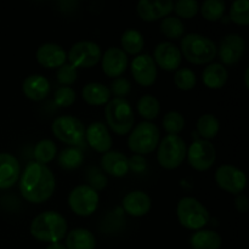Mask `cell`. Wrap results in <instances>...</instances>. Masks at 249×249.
Instances as JSON below:
<instances>
[{"mask_svg":"<svg viewBox=\"0 0 249 249\" xmlns=\"http://www.w3.org/2000/svg\"><path fill=\"white\" fill-rule=\"evenodd\" d=\"M84 160V156L83 152L77 147H68L61 151L60 156H58V164L63 168V169L72 170L77 169L83 164Z\"/></svg>","mask_w":249,"mask_h":249,"instance_id":"obj_30","label":"cell"},{"mask_svg":"<svg viewBox=\"0 0 249 249\" xmlns=\"http://www.w3.org/2000/svg\"><path fill=\"white\" fill-rule=\"evenodd\" d=\"M225 2L223 0H206L201 6V14L207 21L215 22L223 17Z\"/></svg>","mask_w":249,"mask_h":249,"instance_id":"obj_34","label":"cell"},{"mask_svg":"<svg viewBox=\"0 0 249 249\" xmlns=\"http://www.w3.org/2000/svg\"><path fill=\"white\" fill-rule=\"evenodd\" d=\"M187 160L194 169H209L216 160V151L208 140H195L186 152Z\"/></svg>","mask_w":249,"mask_h":249,"instance_id":"obj_11","label":"cell"},{"mask_svg":"<svg viewBox=\"0 0 249 249\" xmlns=\"http://www.w3.org/2000/svg\"><path fill=\"white\" fill-rule=\"evenodd\" d=\"M19 163L11 153H0V189H10L19 178Z\"/></svg>","mask_w":249,"mask_h":249,"instance_id":"obj_20","label":"cell"},{"mask_svg":"<svg viewBox=\"0 0 249 249\" xmlns=\"http://www.w3.org/2000/svg\"><path fill=\"white\" fill-rule=\"evenodd\" d=\"M96 240L94 233L83 228L74 229L66 237L67 249H95Z\"/></svg>","mask_w":249,"mask_h":249,"instance_id":"obj_25","label":"cell"},{"mask_svg":"<svg viewBox=\"0 0 249 249\" xmlns=\"http://www.w3.org/2000/svg\"><path fill=\"white\" fill-rule=\"evenodd\" d=\"M56 152H57V148H56L55 142L49 139H44L36 145L34 158H36V162L45 165L46 163L51 162L55 158Z\"/></svg>","mask_w":249,"mask_h":249,"instance_id":"obj_32","label":"cell"},{"mask_svg":"<svg viewBox=\"0 0 249 249\" xmlns=\"http://www.w3.org/2000/svg\"><path fill=\"white\" fill-rule=\"evenodd\" d=\"M71 209L79 216H90L97 208L99 195L89 185H79L68 196Z\"/></svg>","mask_w":249,"mask_h":249,"instance_id":"obj_9","label":"cell"},{"mask_svg":"<svg viewBox=\"0 0 249 249\" xmlns=\"http://www.w3.org/2000/svg\"><path fill=\"white\" fill-rule=\"evenodd\" d=\"M245 39L240 34L231 33L224 36L219 46V57L225 65H235L245 53Z\"/></svg>","mask_w":249,"mask_h":249,"instance_id":"obj_14","label":"cell"},{"mask_svg":"<svg viewBox=\"0 0 249 249\" xmlns=\"http://www.w3.org/2000/svg\"><path fill=\"white\" fill-rule=\"evenodd\" d=\"M130 90L131 85L129 83V80L125 79V78L118 77L116 79H113V82L111 83V89H109V91H111V94L113 92V95H116L119 99H123V96H126L130 92Z\"/></svg>","mask_w":249,"mask_h":249,"instance_id":"obj_42","label":"cell"},{"mask_svg":"<svg viewBox=\"0 0 249 249\" xmlns=\"http://www.w3.org/2000/svg\"><path fill=\"white\" fill-rule=\"evenodd\" d=\"M129 169L135 173H141L146 169V160L140 155H135L128 160Z\"/></svg>","mask_w":249,"mask_h":249,"instance_id":"obj_43","label":"cell"},{"mask_svg":"<svg viewBox=\"0 0 249 249\" xmlns=\"http://www.w3.org/2000/svg\"><path fill=\"white\" fill-rule=\"evenodd\" d=\"M215 181L220 189L233 195H240L247 184L246 174L235 165L224 164L216 169Z\"/></svg>","mask_w":249,"mask_h":249,"instance_id":"obj_12","label":"cell"},{"mask_svg":"<svg viewBox=\"0 0 249 249\" xmlns=\"http://www.w3.org/2000/svg\"><path fill=\"white\" fill-rule=\"evenodd\" d=\"M22 91L32 101H41L50 92V83L40 74H32L23 80Z\"/></svg>","mask_w":249,"mask_h":249,"instance_id":"obj_21","label":"cell"},{"mask_svg":"<svg viewBox=\"0 0 249 249\" xmlns=\"http://www.w3.org/2000/svg\"><path fill=\"white\" fill-rule=\"evenodd\" d=\"M230 18L240 26L249 24V1L248 0H236L230 9Z\"/></svg>","mask_w":249,"mask_h":249,"instance_id":"obj_35","label":"cell"},{"mask_svg":"<svg viewBox=\"0 0 249 249\" xmlns=\"http://www.w3.org/2000/svg\"><path fill=\"white\" fill-rule=\"evenodd\" d=\"M203 83L209 89H220L228 82V70L221 63H211L203 71Z\"/></svg>","mask_w":249,"mask_h":249,"instance_id":"obj_26","label":"cell"},{"mask_svg":"<svg viewBox=\"0 0 249 249\" xmlns=\"http://www.w3.org/2000/svg\"><path fill=\"white\" fill-rule=\"evenodd\" d=\"M83 100L91 106H101L111 100L109 88L101 83H89L83 88Z\"/></svg>","mask_w":249,"mask_h":249,"instance_id":"obj_24","label":"cell"},{"mask_svg":"<svg viewBox=\"0 0 249 249\" xmlns=\"http://www.w3.org/2000/svg\"><path fill=\"white\" fill-rule=\"evenodd\" d=\"M46 249H67L62 243L60 242H55V243H50V245L46 247Z\"/></svg>","mask_w":249,"mask_h":249,"instance_id":"obj_45","label":"cell"},{"mask_svg":"<svg viewBox=\"0 0 249 249\" xmlns=\"http://www.w3.org/2000/svg\"><path fill=\"white\" fill-rule=\"evenodd\" d=\"M138 111L146 122L157 118L160 111V104L152 95H143L138 101Z\"/></svg>","mask_w":249,"mask_h":249,"instance_id":"obj_29","label":"cell"},{"mask_svg":"<svg viewBox=\"0 0 249 249\" xmlns=\"http://www.w3.org/2000/svg\"><path fill=\"white\" fill-rule=\"evenodd\" d=\"M177 215L179 223L189 230H201L209 221V212L198 199L185 197L177 207Z\"/></svg>","mask_w":249,"mask_h":249,"instance_id":"obj_5","label":"cell"},{"mask_svg":"<svg viewBox=\"0 0 249 249\" xmlns=\"http://www.w3.org/2000/svg\"><path fill=\"white\" fill-rule=\"evenodd\" d=\"M87 179L89 186L92 187L95 191L105 189L107 185V178L105 177L104 173H101L99 168H89L87 172Z\"/></svg>","mask_w":249,"mask_h":249,"instance_id":"obj_41","label":"cell"},{"mask_svg":"<svg viewBox=\"0 0 249 249\" xmlns=\"http://www.w3.org/2000/svg\"><path fill=\"white\" fill-rule=\"evenodd\" d=\"M56 180L53 172L46 165L31 162L19 178V191L29 203H43L53 195Z\"/></svg>","mask_w":249,"mask_h":249,"instance_id":"obj_1","label":"cell"},{"mask_svg":"<svg viewBox=\"0 0 249 249\" xmlns=\"http://www.w3.org/2000/svg\"><path fill=\"white\" fill-rule=\"evenodd\" d=\"M77 94L71 87H61L55 92V104L60 107H70L74 104Z\"/></svg>","mask_w":249,"mask_h":249,"instance_id":"obj_40","label":"cell"},{"mask_svg":"<svg viewBox=\"0 0 249 249\" xmlns=\"http://www.w3.org/2000/svg\"><path fill=\"white\" fill-rule=\"evenodd\" d=\"M236 208H237L238 212H241V213H246V212L248 211V201H247V197L245 196V195H238L237 197H236Z\"/></svg>","mask_w":249,"mask_h":249,"instance_id":"obj_44","label":"cell"},{"mask_svg":"<svg viewBox=\"0 0 249 249\" xmlns=\"http://www.w3.org/2000/svg\"><path fill=\"white\" fill-rule=\"evenodd\" d=\"M101 167L107 174L114 178H122L129 172L128 158L119 151H108L101 158Z\"/></svg>","mask_w":249,"mask_h":249,"instance_id":"obj_23","label":"cell"},{"mask_svg":"<svg viewBox=\"0 0 249 249\" xmlns=\"http://www.w3.org/2000/svg\"><path fill=\"white\" fill-rule=\"evenodd\" d=\"M85 139L96 152L106 153L112 147L111 134L101 122H94L88 126L85 130Z\"/></svg>","mask_w":249,"mask_h":249,"instance_id":"obj_17","label":"cell"},{"mask_svg":"<svg viewBox=\"0 0 249 249\" xmlns=\"http://www.w3.org/2000/svg\"><path fill=\"white\" fill-rule=\"evenodd\" d=\"M107 124L118 135H125L133 129L134 112L125 99L109 100L105 108Z\"/></svg>","mask_w":249,"mask_h":249,"instance_id":"obj_4","label":"cell"},{"mask_svg":"<svg viewBox=\"0 0 249 249\" xmlns=\"http://www.w3.org/2000/svg\"><path fill=\"white\" fill-rule=\"evenodd\" d=\"M160 31L167 38L177 40L180 39L185 33V26L179 17L167 16L162 21L160 24Z\"/></svg>","mask_w":249,"mask_h":249,"instance_id":"obj_33","label":"cell"},{"mask_svg":"<svg viewBox=\"0 0 249 249\" xmlns=\"http://www.w3.org/2000/svg\"><path fill=\"white\" fill-rule=\"evenodd\" d=\"M53 135L62 142L71 146L83 143L85 138V129L82 122L72 116H61L53 122L51 125Z\"/></svg>","mask_w":249,"mask_h":249,"instance_id":"obj_8","label":"cell"},{"mask_svg":"<svg viewBox=\"0 0 249 249\" xmlns=\"http://www.w3.org/2000/svg\"><path fill=\"white\" fill-rule=\"evenodd\" d=\"M173 10L181 18H192L199 11V4L196 0H178Z\"/></svg>","mask_w":249,"mask_h":249,"instance_id":"obj_38","label":"cell"},{"mask_svg":"<svg viewBox=\"0 0 249 249\" xmlns=\"http://www.w3.org/2000/svg\"><path fill=\"white\" fill-rule=\"evenodd\" d=\"M121 44H122V50L124 53H128L130 55H136V53H140L143 48V36L138 29H126L123 34H122L121 38Z\"/></svg>","mask_w":249,"mask_h":249,"instance_id":"obj_28","label":"cell"},{"mask_svg":"<svg viewBox=\"0 0 249 249\" xmlns=\"http://www.w3.org/2000/svg\"><path fill=\"white\" fill-rule=\"evenodd\" d=\"M101 60L102 71L109 78L121 77L128 67V56L119 48L107 49Z\"/></svg>","mask_w":249,"mask_h":249,"instance_id":"obj_16","label":"cell"},{"mask_svg":"<svg viewBox=\"0 0 249 249\" xmlns=\"http://www.w3.org/2000/svg\"><path fill=\"white\" fill-rule=\"evenodd\" d=\"M56 77H57L58 82L63 84V87H68V85L73 84L77 80V68L71 65V63H63L61 67H58Z\"/></svg>","mask_w":249,"mask_h":249,"instance_id":"obj_39","label":"cell"},{"mask_svg":"<svg viewBox=\"0 0 249 249\" xmlns=\"http://www.w3.org/2000/svg\"><path fill=\"white\" fill-rule=\"evenodd\" d=\"M131 74L136 83L142 87H150L157 78V66L147 53L136 56L131 62Z\"/></svg>","mask_w":249,"mask_h":249,"instance_id":"obj_13","label":"cell"},{"mask_svg":"<svg viewBox=\"0 0 249 249\" xmlns=\"http://www.w3.org/2000/svg\"><path fill=\"white\" fill-rule=\"evenodd\" d=\"M101 49L94 41H78L68 53V60L72 66L78 67H92L101 60Z\"/></svg>","mask_w":249,"mask_h":249,"instance_id":"obj_10","label":"cell"},{"mask_svg":"<svg viewBox=\"0 0 249 249\" xmlns=\"http://www.w3.org/2000/svg\"><path fill=\"white\" fill-rule=\"evenodd\" d=\"M153 61L162 70L175 71L181 65V53L177 45L170 41H164L156 46L153 53Z\"/></svg>","mask_w":249,"mask_h":249,"instance_id":"obj_15","label":"cell"},{"mask_svg":"<svg viewBox=\"0 0 249 249\" xmlns=\"http://www.w3.org/2000/svg\"><path fill=\"white\" fill-rule=\"evenodd\" d=\"M157 160L164 169H177L186 158L187 146L179 135H167L158 143Z\"/></svg>","mask_w":249,"mask_h":249,"instance_id":"obj_7","label":"cell"},{"mask_svg":"<svg viewBox=\"0 0 249 249\" xmlns=\"http://www.w3.org/2000/svg\"><path fill=\"white\" fill-rule=\"evenodd\" d=\"M219 129H220V123L213 114H203L197 121V130L201 136H203L204 140L215 138L219 133Z\"/></svg>","mask_w":249,"mask_h":249,"instance_id":"obj_31","label":"cell"},{"mask_svg":"<svg viewBox=\"0 0 249 249\" xmlns=\"http://www.w3.org/2000/svg\"><path fill=\"white\" fill-rule=\"evenodd\" d=\"M181 55L194 65L209 63L218 55V46L213 40L198 33H190L181 39Z\"/></svg>","mask_w":249,"mask_h":249,"instance_id":"obj_3","label":"cell"},{"mask_svg":"<svg viewBox=\"0 0 249 249\" xmlns=\"http://www.w3.org/2000/svg\"><path fill=\"white\" fill-rule=\"evenodd\" d=\"M196 74L190 68H178V71L174 74L175 85L180 90H184V91L194 89L195 85H196Z\"/></svg>","mask_w":249,"mask_h":249,"instance_id":"obj_37","label":"cell"},{"mask_svg":"<svg viewBox=\"0 0 249 249\" xmlns=\"http://www.w3.org/2000/svg\"><path fill=\"white\" fill-rule=\"evenodd\" d=\"M31 235L41 242H60L67 232V221L57 212L40 213L32 220Z\"/></svg>","mask_w":249,"mask_h":249,"instance_id":"obj_2","label":"cell"},{"mask_svg":"<svg viewBox=\"0 0 249 249\" xmlns=\"http://www.w3.org/2000/svg\"><path fill=\"white\" fill-rule=\"evenodd\" d=\"M36 61L46 68H58L66 63V51L62 46L53 43H45L36 50Z\"/></svg>","mask_w":249,"mask_h":249,"instance_id":"obj_19","label":"cell"},{"mask_svg":"<svg viewBox=\"0 0 249 249\" xmlns=\"http://www.w3.org/2000/svg\"><path fill=\"white\" fill-rule=\"evenodd\" d=\"M162 125L164 130L169 135H178L180 131H182L185 126V118L179 112H169L164 116L162 121Z\"/></svg>","mask_w":249,"mask_h":249,"instance_id":"obj_36","label":"cell"},{"mask_svg":"<svg viewBox=\"0 0 249 249\" xmlns=\"http://www.w3.org/2000/svg\"><path fill=\"white\" fill-rule=\"evenodd\" d=\"M221 243V236L212 230H198L190 238V245L194 249H219Z\"/></svg>","mask_w":249,"mask_h":249,"instance_id":"obj_27","label":"cell"},{"mask_svg":"<svg viewBox=\"0 0 249 249\" xmlns=\"http://www.w3.org/2000/svg\"><path fill=\"white\" fill-rule=\"evenodd\" d=\"M150 196L143 191H133L125 195L123 198V208L129 215L131 216H143L150 212L151 209Z\"/></svg>","mask_w":249,"mask_h":249,"instance_id":"obj_22","label":"cell"},{"mask_svg":"<svg viewBox=\"0 0 249 249\" xmlns=\"http://www.w3.org/2000/svg\"><path fill=\"white\" fill-rule=\"evenodd\" d=\"M160 129L151 122L139 123L128 139V146L136 155H147L155 151L160 143Z\"/></svg>","mask_w":249,"mask_h":249,"instance_id":"obj_6","label":"cell"},{"mask_svg":"<svg viewBox=\"0 0 249 249\" xmlns=\"http://www.w3.org/2000/svg\"><path fill=\"white\" fill-rule=\"evenodd\" d=\"M174 4L170 0L165 1H151V0H140L138 2V14L143 21L152 22L167 17L173 11Z\"/></svg>","mask_w":249,"mask_h":249,"instance_id":"obj_18","label":"cell"},{"mask_svg":"<svg viewBox=\"0 0 249 249\" xmlns=\"http://www.w3.org/2000/svg\"><path fill=\"white\" fill-rule=\"evenodd\" d=\"M248 74H249V68H247V70H246V73H245V83H246V87H247V88H249Z\"/></svg>","mask_w":249,"mask_h":249,"instance_id":"obj_46","label":"cell"}]
</instances>
